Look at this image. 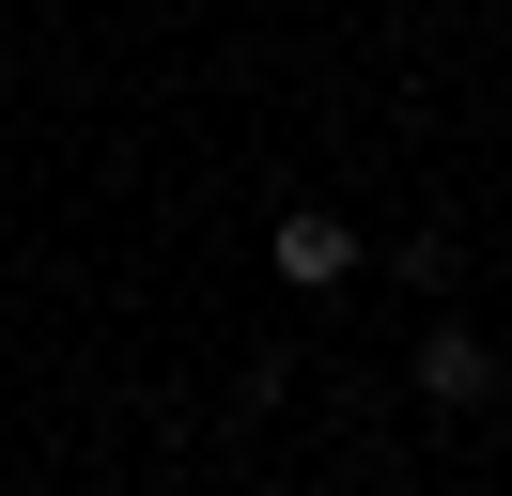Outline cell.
<instances>
[{"instance_id": "cell-1", "label": "cell", "mask_w": 512, "mask_h": 496, "mask_svg": "<svg viewBox=\"0 0 512 496\" xmlns=\"http://www.w3.org/2000/svg\"><path fill=\"white\" fill-rule=\"evenodd\" d=\"M264 279H280V295H342L357 279V233L326 202H280V233H264Z\"/></svg>"}, {"instance_id": "cell-2", "label": "cell", "mask_w": 512, "mask_h": 496, "mask_svg": "<svg viewBox=\"0 0 512 496\" xmlns=\"http://www.w3.org/2000/svg\"><path fill=\"white\" fill-rule=\"evenodd\" d=\"M497 388H512V372H497V341H466V326H435V341H419V403H435V419H481Z\"/></svg>"}]
</instances>
